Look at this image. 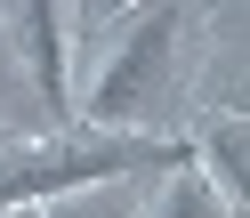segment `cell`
<instances>
[{
    "mask_svg": "<svg viewBox=\"0 0 250 218\" xmlns=\"http://www.w3.org/2000/svg\"><path fill=\"white\" fill-rule=\"evenodd\" d=\"M121 8H137V0H81V24H105V17H121Z\"/></svg>",
    "mask_w": 250,
    "mask_h": 218,
    "instance_id": "52a82bcc",
    "label": "cell"
},
{
    "mask_svg": "<svg viewBox=\"0 0 250 218\" xmlns=\"http://www.w3.org/2000/svg\"><path fill=\"white\" fill-rule=\"evenodd\" d=\"M194 162L186 137L162 130H65L49 146H17L0 153V210H33L49 194H73V186H105V178H162V170Z\"/></svg>",
    "mask_w": 250,
    "mask_h": 218,
    "instance_id": "6da1fadb",
    "label": "cell"
},
{
    "mask_svg": "<svg viewBox=\"0 0 250 218\" xmlns=\"http://www.w3.org/2000/svg\"><path fill=\"white\" fill-rule=\"evenodd\" d=\"M8 218H33V210H8Z\"/></svg>",
    "mask_w": 250,
    "mask_h": 218,
    "instance_id": "ba28073f",
    "label": "cell"
},
{
    "mask_svg": "<svg viewBox=\"0 0 250 218\" xmlns=\"http://www.w3.org/2000/svg\"><path fill=\"white\" fill-rule=\"evenodd\" d=\"M194 170L210 178V194L242 218V202H250V178H242V113H218L210 130L194 137Z\"/></svg>",
    "mask_w": 250,
    "mask_h": 218,
    "instance_id": "277c9868",
    "label": "cell"
},
{
    "mask_svg": "<svg viewBox=\"0 0 250 218\" xmlns=\"http://www.w3.org/2000/svg\"><path fill=\"white\" fill-rule=\"evenodd\" d=\"M0 218H8V210H0Z\"/></svg>",
    "mask_w": 250,
    "mask_h": 218,
    "instance_id": "9c48e42d",
    "label": "cell"
},
{
    "mask_svg": "<svg viewBox=\"0 0 250 218\" xmlns=\"http://www.w3.org/2000/svg\"><path fill=\"white\" fill-rule=\"evenodd\" d=\"M129 218H234V210L210 194V178H202L194 162H178V170H162V194H153L146 210H129Z\"/></svg>",
    "mask_w": 250,
    "mask_h": 218,
    "instance_id": "5b68a950",
    "label": "cell"
},
{
    "mask_svg": "<svg viewBox=\"0 0 250 218\" xmlns=\"http://www.w3.org/2000/svg\"><path fill=\"white\" fill-rule=\"evenodd\" d=\"M8 41H17L24 73H33L41 105L57 121H73V89H65V17H57V0H8Z\"/></svg>",
    "mask_w": 250,
    "mask_h": 218,
    "instance_id": "3957f363",
    "label": "cell"
},
{
    "mask_svg": "<svg viewBox=\"0 0 250 218\" xmlns=\"http://www.w3.org/2000/svg\"><path fill=\"white\" fill-rule=\"evenodd\" d=\"M121 33L105 41L97 57V81H89V105L81 121L89 130H146L153 105L169 89V57H178V0H137L121 8Z\"/></svg>",
    "mask_w": 250,
    "mask_h": 218,
    "instance_id": "7a4b0ae2",
    "label": "cell"
},
{
    "mask_svg": "<svg viewBox=\"0 0 250 218\" xmlns=\"http://www.w3.org/2000/svg\"><path fill=\"white\" fill-rule=\"evenodd\" d=\"M137 186H146V178L73 186V194H49V202H33V218H129V210H137Z\"/></svg>",
    "mask_w": 250,
    "mask_h": 218,
    "instance_id": "8992f818",
    "label": "cell"
}]
</instances>
